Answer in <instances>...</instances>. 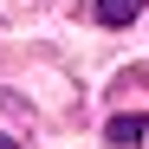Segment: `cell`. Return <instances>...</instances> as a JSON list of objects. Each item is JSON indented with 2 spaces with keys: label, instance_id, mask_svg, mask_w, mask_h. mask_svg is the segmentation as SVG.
Segmentation results:
<instances>
[{
  "label": "cell",
  "instance_id": "obj_2",
  "mask_svg": "<svg viewBox=\"0 0 149 149\" xmlns=\"http://www.w3.org/2000/svg\"><path fill=\"white\" fill-rule=\"evenodd\" d=\"M136 13H143V0H97V19L104 26H130Z\"/></svg>",
  "mask_w": 149,
  "mask_h": 149
},
{
  "label": "cell",
  "instance_id": "obj_3",
  "mask_svg": "<svg viewBox=\"0 0 149 149\" xmlns=\"http://www.w3.org/2000/svg\"><path fill=\"white\" fill-rule=\"evenodd\" d=\"M0 149H19V143H13V136H0Z\"/></svg>",
  "mask_w": 149,
  "mask_h": 149
},
{
  "label": "cell",
  "instance_id": "obj_1",
  "mask_svg": "<svg viewBox=\"0 0 149 149\" xmlns=\"http://www.w3.org/2000/svg\"><path fill=\"white\" fill-rule=\"evenodd\" d=\"M143 130H149V123H143L136 110H123V117H110V123H104V136H110V149H136V143H143Z\"/></svg>",
  "mask_w": 149,
  "mask_h": 149
}]
</instances>
